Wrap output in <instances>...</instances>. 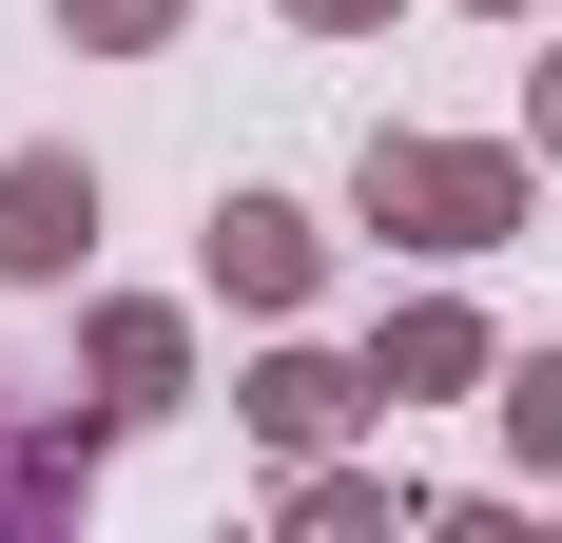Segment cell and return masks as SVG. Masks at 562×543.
Returning a JSON list of instances; mask_svg holds the SVG:
<instances>
[{"label": "cell", "instance_id": "3957f363", "mask_svg": "<svg viewBox=\"0 0 562 543\" xmlns=\"http://www.w3.org/2000/svg\"><path fill=\"white\" fill-rule=\"evenodd\" d=\"M311 272H330V233L291 195H214V291L233 311H311Z\"/></svg>", "mask_w": 562, "mask_h": 543}, {"label": "cell", "instance_id": "6da1fadb", "mask_svg": "<svg viewBox=\"0 0 562 543\" xmlns=\"http://www.w3.org/2000/svg\"><path fill=\"white\" fill-rule=\"evenodd\" d=\"M349 214L407 233V253H505L524 233V156H485V136H369L349 156Z\"/></svg>", "mask_w": 562, "mask_h": 543}, {"label": "cell", "instance_id": "8fae6325", "mask_svg": "<svg viewBox=\"0 0 562 543\" xmlns=\"http://www.w3.org/2000/svg\"><path fill=\"white\" fill-rule=\"evenodd\" d=\"M485 20H524V0H485Z\"/></svg>", "mask_w": 562, "mask_h": 543}, {"label": "cell", "instance_id": "7a4b0ae2", "mask_svg": "<svg viewBox=\"0 0 562 543\" xmlns=\"http://www.w3.org/2000/svg\"><path fill=\"white\" fill-rule=\"evenodd\" d=\"M98 253V156H0V291H58Z\"/></svg>", "mask_w": 562, "mask_h": 543}, {"label": "cell", "instance_id": "30bf717a", "mask_svg": "<svg viewBox=\"0 0 562 543\" xmlns=\"http://www.w3.org/2000/svg\"><path fill=\"white\" fill-rule=\"evenodd\" d=\"M524 136H543V156H562V40H543V98H524Z\"/></svg>", "mask_w": 562, "mask_h": 543}, {"label": "cell", "instance_id": "277c9868", "mask_svg": "<svg viewBox=\"0 0 562 543\" xmlns=\"http://www.w3.org/2000/svg\"><path fill=\"white\" fill-rule=\"evenodd\" d=\"M485 369H505V350H485V311H465V291H427V311L369 330V388H389V408H447V388H485Z\"/></svg>", "mask_w": 562, "mask_h": 543}, {"label": "cell", "instance_id": "52a82bcc", "mask_svg": "<svg viewBox=\"0 0 562 543\" xmlns=\"http://www.w3.org/2000/svg\"><path fill=\"white\" fill-rule=\"evenodd\" d=\"M505 446H524V466H562V350H524V369H505Z\"/></svg>", "mask_w": 562, "mask_h": 543}, {"label": "cell", "instance_id": "ba28073f", "mask_svg": "<svg viewBox=\"0 0 562 543\" xmlns=\"http://www.w3.org/2000/svg\"><path fill=\"white\" fill-rule=\"evenodd\" d=\"M58 20H78V40H98V58H156L175 20H194V0H58Z\"/></svg>", "mask_w": 562, "mask_h": 543}, {"label": "cell", "instance_id": "8992f818", "mask_svg": "<svg viewBox=\"0 0 562 543\" xmlns=\"http://www.w3.org/2000/svg\"><path fill=\"white\" fill-rule=\"evenodd\" d=\"M349 408H389V388L349 369V350H272V369H252V428H272V446H330Z\"/></svg>", "mask_w": 562, "mask_h": 543}, {"label": "cell", "instance_id": "5b68a950", "mask_svg": "<svg viewBox=\"0 0 562 543\" xmlns=\"http://www.w3.org/2000/svg\"><path fill=\"white\" fill-rule=\"evenodd\" d=\"M175 388H194V330H175L156 291H116V311H98V408L136 428V408H175Z\"/></svg>", "mask_w": 562, "mask_h": 543}, {"label": "cell", "instance_id": "9c48e42d", "mask_svg": "<svg viewBox=\"0 0 562 543\" xmlns=\"http://www.w3.org/2000/svg\"><path fill=\"white\" fill-rule=\"evenodd\" d=\"M291 20H311V40H369V20H407V0H291Z\"/></svg>", "mask_w": 562, "mask_h": 543}]
</instances>
